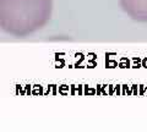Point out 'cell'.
Masks as SVG:
<instances>
[{"label":"cell","mask_w":147,"mask_h":132,"mask_svg":"<svg viewBox=\"0 0 147 132\" xmlns=\"http://www.w3.org/2000/svg\"><path fill=\"white\" fill-rule=\"evenodd\" d=\"M123 11L137 22H147V0H119Z\"/></svg>","instance_id":"2"},{"label":"cell","mask_w":147,"mask_h":132,"mask_svg":"<svg viewBox=\"0 0 147 132\" xmlns=\"http://www.w3.org/2000/svg\"><path fill=\"white\" fill-rule=\"evenodd\" d=\"M53 0H0V27L6 34L24 38L50 21Z\"/></svg>","instance_id":"1"}]
</instances>
